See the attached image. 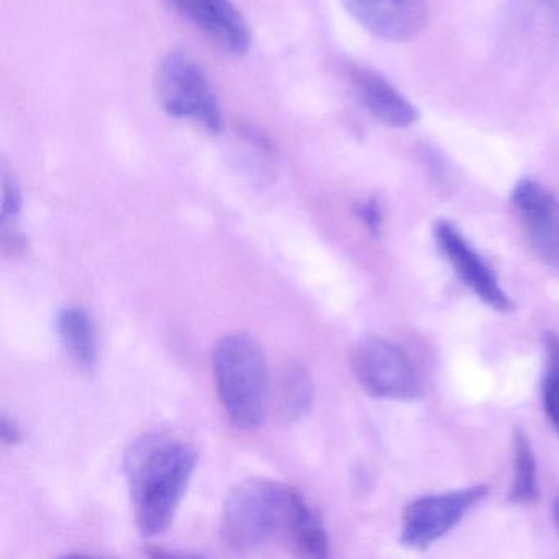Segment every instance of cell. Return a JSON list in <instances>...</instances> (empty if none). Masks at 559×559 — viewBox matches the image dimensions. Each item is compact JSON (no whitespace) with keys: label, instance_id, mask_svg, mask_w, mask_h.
Listing matches in <instances>:
<instances>
[{"label":"cell","instance_id":"3","mask_svg":"<svg viewBox=\"0 0 559 559\" xmlns=\"http://www.w3.org/2000/svg\"><path fill=\"white\" fill-rule=\"evenodd\" d=\"M218 399L235 427L254 430L264 424L270 404L266 358L257 340L245 333L224 336L212 355Z\"/></svg>","mask_w":559,"mask_h":559},{"label":"cell","instance_id":"19","mask_svg":"<svg viewBox=\"0 0 559 559\" xmlns=\"http://www.w3.org/2000/svg\"><path fill=\"white\" fill-rule=\"evenodd\" d=\"M356 212H358V217L361 218L369 234L379 237L382 231V211L378 199L371 198L368 201L361 202Z\"/></svg>","mask_w":559,"mask_h":559},{"label":"cell","instance_id":"18","mask_svg":"<svg viewBox=\"0 0 559 559\" xmlns=\"http://www.w3.org/2000/svg\"><path fill=\"white\" fill-rule=\"evenodd\" d=\"M22 211V192L15 178H12L8 171L2 175V228L5 235L12 234V243L17 247L19 240L15 238V225Z\"/></svg>","mask_w":559,"mask_h":559},{"label":"cell","instance_id":"13","mask_svg":"<svg viewBox=\"0 0 559 559\" xmlns=\"http://www.w3.org/2000/svg\"><path fill=\"white\" fill-rule=\"evenodd\" d=\"M57 329L64 349L76 365L93 369L97 359V338L90 313L81 307H64L58 313Z\"/></svg>","mask_w":559,"mask_h":559},{"label":"cell","instance_id":"7","mask_svg":"<svg viewBox=\"0 0 559 559\" xmlns=\"http://www.w3.org/2000/svg\"><path fill=\"white\" fill-rule=\"evenodd\" d=\"M510 204L533 253L559 271V199L539 182L522 179Z\"/></svg>","mask_w":559,"mask_h":559},{"label":"cell","instance_id":"8","mask_svg":"<svg viewBox=\"0 0 559 559\" xmlns=\"http://www.w3.org/2000/svg\"><path fill=\"white\" fill-rule=\"evenodd\" d=\"M433 237L438 250L447 258L464 286L469 287L490 309L502 313L513 312L515 304L500 286L492 267L479 257L473 245L451 222H435Z\"/></svg>","mask_w":559,"mask_h":559},{"label":"cell","instance_id":"2","mask_svg":"<svg viewBox=\"0 0 559 559\" xmlns=\"http://www.w3.org/2000/svg\"><path fill=\"white\" fill-rule=\"evenodd\" d=\"M302 493L264 477H251L228 493L222 512V538L238 552L266 546L276 535L286 536Z\"/></svg>","mask_w":559,"mask_h":559},{"label":"cell","instance_id":"12","mask_svg":"<svg viewBox=\"0 0 559 559\" xmlns=\"http://www.w3.org/2000/svg\"><path fill=\"white\" fill-rule=\"evenodd\" d=\"M513 32L528 50L548 51L559 44V0H512Z\"/></svg>","mask_w":559,"mask_h":559},{"label":"cell","instance_id":"11","mask_svg":"<svg viewBox=\"0 0 559 559\" xmlns=\"http://www.w3.org/2000/svg\"><path fill=\"white\" fill-rule=\"evenodd\" d=\"M352 84L365 109L384 126L407 129L417 122V109L378 71L355 67Z\"/></svg>","mask_w":559,"mask_h":559},{"label":"cell","instance_id":"5","mask_svg":"<svg viewBox=\"0 0 559 559\" xmlns=\"http://www.w3.org/2000/svg\"><path fill=\"white\" fill-rule=\"evenodd\" d=\"M353 371L366 392L379 399L411 402L424 392L407 353L379 336L362 340L353 352Z\"/></svg>","mask_w":559,"mask_h":559},{"label":"cell","instance_id":"17","mask_svg":"<svg viewBox=\"0 0 559 559\" xmlns=\"http://www.w3.org/2000/svg\"><path fill=\"white\" fill-rule=\"evenodd\" d=\"M281 394L287 417L294 420L304 417L313 402V385L309 372L299 365L287 366L281 382Z\"/></svg>","mask_w":559,"mask_h":559},{"label":"cell","instance_id":"10","mask_svg":"<svg viewBox=\"0 0 559 559\" xmlns=\"http://www.w3.org/2000/svg\"><path fill=\"white\" fill-rule=\"evenodd\" d=\"M365 31L385 41L412 40L428 22L427 0H342Z\"/></svg>","mask_w":559,"mask_h":559},{"label":"cell","instance_id":"16","mask_svg":"<svg viewBox=\"0 0 559 559\" xmlns=\"http://www.w3.org/2000/svg\"><path fill=\"white\" fill-rule=\"evenodd\" d=\"M545 371H543V407L549 424L559 437V335L546 332L543 335Z\"/></svg>","mask_w":559,"mask_h":559},{"label":"cell","instance_id":"9","mask_svg":"<svg viewBox=\"0 0 559 559\" xmlns=\"http://www.w3.org/2000/svg\"><path fill=\"white\" fill-rule=\"evenodd\" d=\"M165 4L224 53L243 57L250 48V27L231 0H165Z\"/></svg>","mask_w":559,"mask_h":559},{"label":"cell","instance_id":"4","mask_svg":"<svg viewBox=\"0 0 559 559\" xmlns=\"http://www.w3.org/2000/svg\"><path fill=\"white\" fill-rule=\"evenodd\" d=\"M155 94L162 109L173 119L201 127L211 135L222 130L217 97L201 64L186 51L173 50L156 70Z\"/></svg>","mask_w":559,"mask_h":559},{"label":"cell","instance_id":"15","mask_svg":"<svg viewBox=\"0 0 559 559\" xmlns=\"http://www.w3.org/2000/svg\"><path fill=\"white\" fill-rule=\"evenodd\" d=\"M538 499V473L528 437L516 428L513 433V483L510 500L532 503Z\"/></svg>","mask_w":559,"mask_h":559},{"label":"cell","instance_id":"20","mask_svg":"<svg viewBox=\"0 0 559 559\" xmlns=\"http://www.w3.org/2000/svg\"><path fill=\"white\" fill-rule=\"evenodd\" d=\"M0 433L2 440L8 444L19 443L22 440L21 428L17 427L14 420H9L8 417H2V425H0Z\"/></svg>","mask_w":559,"mask_h":559},{"label":"cell","instance_id":"1","mask_svg":"<svg viewBox=\"0 0 559 559\" xmlns=\"http://www.w3.org/2000/svg\"><path fill=\"white\" fill-rule=\"evenodd\" d=\"M198 454L165 431L136 438L123 457L136 526L142 535L166 532L194 474Z\"/></svg>","mask_w":559,"mask_h":559},{"label":"cell","instance_id":"21","mask_svg":"<svg viewBox=\"0 0 559 559\" xmlns=\"http://www.w3.org/2000/svg\"><path fill=\"white\" fill-rule=\"evenodd\" d=\"M552 520H555L556 530L559 532V497L555 500V506H552Z\"/></svg>","mask_w":559,"mask_h":559},{"label":"cell","instance_id":"6","mask_svg":"<svg viewBox=\"0 0 559 559\" xmlns=\"http://www.w3.org/2000/svg\"><path fill=\"white\" fill-rule=\"evenodd\" d=\"M487 492V486L479 484L466 489L420 497L408 503L402 516V545L415 549L433 545L453 530Z\"/></svg>","mask_w":559,"mask_h":559},{"label":"cell","instance_id":"14","mask_svg":"<svg viewBox=\"0 0 559 559\" xmlns=\"http://www.w3.org/2000/svg\"><path fill=\"white\" fill-rule=\"evenodd\" d=\"M287 545L306 558H325L329 555V538L319 515L307 506L306 499L300 497L290 520L286 536Z\"/></svg>","mask_w":559,"mask_h":559}]
</instances>
